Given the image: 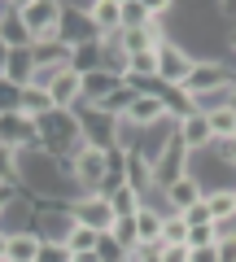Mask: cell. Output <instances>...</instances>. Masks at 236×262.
Here are the masks:
<instances>
[{
    "label": "cell",
    "mask_w": 236,
    "mask_h": 262,
    "mask_svg": "<svg viewBox=\"0 0 236 262\" xmlns=\"http://www.w3.org/2000/svg\"><path fill=\"white\" fill-rule=\"evenodd\" d=\"M66 179H70V166L61 158H53V153H44V149H22L18 153V188L27 184L35 196L57 201V196H66Z\"/></svg>",
    "instance_id": "obj_1"
},
{
    "label": "cell",
    "mask_w": 236,
    "mask_h": 262,
    "mask_svg": "<svg viewBox=\"0 0 236 262\" xmlns=\"http://www.w3.org/2000/svg\"><path fill=\"white\" fill-rule=\"evenodd\" d=\"M39 127V149L53 153V158L70 162L79 149H83V122H79V110H53L44 118H35Z\"/></svg>",
    "instance_id": "obj_2"
},
{
    "label": "cell",
    "mask_w": 236,
    "mask_h": 262,
    "mask_svg": "<svg viewBox=\"0 0 236 262\" xmlns=\"http://www.w3.org/2000/svg\"><path fill=\"white\" fill-rule=\"evenodd\" d=\"M66 166H70V184H75V192H101L105 175H110V153L83 144Z\"/></svg>",
    "instance_id": "obj_3"
},
{
    "label": "cell",
    "mask_w": 236,
    "mask_h": 262,
    "mask_svg": "<svg viewBox=\"0 0 236 262\" xmlns=\"http://www.w3.org/2000/svg\"><path fill=\"white\" fill-rule=\"evenodd\" d=\"M61 13H66V5H57V0H22V22L35 44L61 39Z\"/></svg>",
    "instance_id": "obj_4"
},
{
    "label": "cell",
    "mask_w": 236,
    "mask_h": 262,
    "mask_svg": "<svg viewBox=\"0 0 236 262\" xmlns=\"http://www.w3.org/2000/svg\"><path fill=\"white\" fill-rule=\"evenodd\" d=\"M236 83V70L227 61H192V70H188V79H184V101H192V96H206V92H219V88H232Z\"/></svg>",
    "instance_id": "obj_5"
},
{
    "label": "cell",
    "mask_w": 236,
    "mask_h": 262,
    "mask_svg": "<svg viewBox=\"0 0 236 262\" xmlns=\"http://www.w3.org/2000/svg\"><path fill=\"white\" fill-rule=\"evenodd\" d=\"M192 61H197V57H192L184 44L166 39V44L158 48V88H162V92H166V88H170V92H180L184 79H188V70H192Z\"/></svg>",
    "instance_id": "obj_6"
},
{
    "label": "cell",
    "mask_w": 236,
    "mask_h": 262,
    "mask_svg": "<svg viewBox=\"0 0 236 262\" xmlns=\"http://www.w3.org/2000/svg\"><path fill=\"white\" fill-rule=\"evenodd\" d=\"M66 210H70V219L75 223H83V227H96V232H114V210H110V196H101V192H75L66 201Z\"/></svg>",
    "instance_id": "obj_7"
},
{
    "label": "cell",
    "mask_w": 236,
    "mask_h": 262,
    "mask_svg": "<svg viewBox=\"0 0 236 262\" xmlns=\"http://www.w3.org/2000/svg\"><path fill=\"white\" fill-rule=\"evenodd\" d=\"M79 122H83V144L92 149H118V131H123V118H110L96 105H79Z\"/></svg>",
    "instance_id": "obj_8"
},
{
    "label": "cell",
    "mask_w": 236,
    "mask_h": 262,
    "mask_svg": "<svg viewBox=\"0 0 236 262\" xmlns=\"http://www.w3.org/2000/svg\"><path fill=\"white\" fill-rule=\"evenodd\" d=\"M188 175H192V153L184 149L180 140H170L166 149H162V158L153 162V192L180 184V179H188Z\"/></svg>",
    "instance_id": "obj_9"
},
{
    "label": "cell",
    "mask_w": 236,
    "mask_h": 262,
    "mask_svg": "<svg viewBox=\"0 0 236 262\" xmlns=\"http://www.w3.org/2000/svg\"><path fill=\"white\" fill-rule=\"evenodd\" d=\"M149 201H158L166 214H184V210H192L197 201H206V188L197 184V175H188V179H180V184H170V188H162V192H153Z\"/></svg>",
    "instance_id": "obj_10"
},
{
    "label": "cell",
    "mask_w": 236,
    "mask_h": 262,
    "mask_svg": "<svg viewBox=\"0 0 236 262\" xmlns=\"http://www.w3.org/2000/svg\"><path fill=\"white\" fill-rule=\"evenodd\" d=\"M88 22H92L96 39H114L123 35V0H92V5H83Z\"/></svg>",
    "instance_id": "obj_11"
},
{
    "label": "cell",
    "mask_w": 236,
    "mask_h": 262,
    "mask_svg": "<svg viewBox=\"0 0 236 262\" xmlns=\"http://www.w3.org/2000/svg\"><path fill=\"white\" fill-rule=\"evenodd\" d=\"M175 140L184 144V149L197 158V153H210L214 149V136H210V122L201 118V114H184L180 122H175Z\"/></svg>",
    "instance_id": "obj_12"
},
{
    "label": "cell",
    "mask_w": 236,
    "mask_h": 262,
    "mask_svg": "<svg viewBox=\"0 0 236 262\" xmlns=\"http://www.w3.org/2000/svg\"><path fill=\"white\" fill-rule=\"evenodd\" d=\"M132 223H136V245L158 249L162 245V227H166V210H162L158 201H144V210L132 219Z\"/></svg>",
    "instance_id": "obj_13"
},
{
    "label": "cell",
    "mask_w": 236,
    "mask_h": 262,
    "mask_svg": "<svg viewBox=\"0 0 236 262\" xmlns=\"http://www.w3.org/2000/svg\"><path fill=\"white\" fill-rule=\"evenodd\" d=\"M123 179H127V188H136V192L153 196V162L144 158V153L123 149Z\"/></svg>",
    "instance_id": "obj_14"
},
{
    "label": "cell",
    "mask_w": 236,
    "mask_h": 262,
    "mask_svg": "<svg viewBox=\"0 0 236 262\" xmlns=\"http://www.w3.org/2000/svg\"><path fill=\"white\" fill-rule=\"evenodd\" d=\"M39 245H44V236H39L35 227H13L9 245H5V262H35Z\"/></svg>",
    "instance_id": "obj_15"
},
{
    "label": "cell",
    "mask_w": 236,
    "mask_h": 262,
    "mask_svg": "<svg viewBox=\"0 0 236 262\" xmlns=\"http://www.w3.org/2000/svg\"><path fill=\"white\" fill-rule=\"evenodd\" d=\"M48 96H53L57 110H79V105H83V75L66 70V75L57 79L53 88H48Z\"/></svg>",
    "instance_id": "obj_16"
},
{
    "label": "cell",
    "mask_w": 236,
    "mask_h": 262,
    "mask_svg": "<svg viewBox=\"0 0 236 262\" xmlns=\"http://www.w3.org/2000/svg\"><path fill=\"white\" fill-rule=\"evenodd\" d=\"M0 39H5V48H35L27 22H22V5H9V13L0 18Z\"/></svg>",
    "instance_id": "obj_17"
},
{
    "label": "cell",
    "mask_w": 236,
    "mask_h": 262,
    "mask_svg": "<svg viewBox=\"0 0 236 262\" xmlns=\"http://www.w3.org/2000/svg\"><path fill=\"white\" fill-rule=\"evenodd\" d=\"M118 88H123V79L101 66V70H92V75H83V105H101L105 96L118 92Z\"/></svg>",
    "instance_id": "obj_18"
},
{
    "label": "cell",
    "mask_w": 236,
    "mask_h": 262,
    "mask_svg": "<svg viewBox=\"0 0 236 262\" xmlns=\"http://www.w3.org/2000/svg\"><path fill=\"white\" fill-rule=\"evenodd\" d=\"M70 53H75V48H70L66 39H48V44H35V48H31L35 70H66V66H70Z\"/></svg>",
    "instance_id": "obj_19"
},
{
    "label": "cell",
    "mask_w": 236,
    "mask_h": 262,
    "mask_svg": "<svg viewBox=\"0 0 236 262\" xmlns=\"http://www.w3.org/2000/svg\"><path fill=\"white\" fill-rule=\"evenodd\" d=\"M206 210L219 227H232L236 223V188H214L206 192Z\"/></svg>",
    "instance_id": "obj_20"
},
{
    "label": "cell",
    "mask_w": 236,
    "mask_h": 262,
    "mask_svg": "<svg viewBox=\"0 0 236 262\" xmlns=\"http://www.w3.org/2000/svg\"><path fill=\"white\" fill-rule=\"evenodd\" d=\"M31 75H35V57H31V48H9V61H5V75L9 83L18 88H31Z\"/></svg>",
    "instance_id": "obj_21"
},
{
    "label": "cell",
    "mask_w": 236,
    "mask_h": 262,
    "mask_svg": "<svg viewBox=\"0 0 236 262\" xmlns=\"http://www.w3.org/2000/svg\"><path fill=\"white\" fill-rule=\"evenodd\" d=\"M144 201H149V196L136 192V188H127V184L110 192V210H114V219H136V214L144 210Z\"/></svg>",
    "instance_id": "obj_22"
},
{
    "label": "cell",
    "mask_w": 236,
    "mask_h": 262,
    "mask_svg": "<svg viewBox=\"0 0 236 262\" xmlns=\"http://www.w3.org/2000/svg\"><path fill=\"white\" fill-rule=\"evenodd\" d=\"M136 96H140V88L123 83L118 92H110V96H105V101L96 105V110H101V114H110V118H127V110H132V101H136Z\"/></svg>",
    "instance_id": "obj_23"
},
{
    "label": "cell",
    "mask_w": 236,
    "mask_h": 262,
    "mask_svg": "<svg viewBox=\"0 0 236 262\" xmlns=\"http://www.w3.org/2000/svg\"><path fill=\"white\" fill-rule=\"evenodd\" d=\"M153 27V5L149 0H123V31Z\"/></svg>",
    "instance_id": "obj_24"
},
{
    "label": "cell",
    "mask_w": 236,
    "mask_h": 262,
    "mask_svg": "<svg viewBox=\"0 0 236 262\" xmlns=\"http://www.w3.org/2000/svg\"><path fill=\"white\" fill-rule=\"evenodd\" d=\"M53 96L44 92V88H22V114L27 118H44V114H53Z\"/></svg>",
    "instance_id": "obj_25"
},
{
    "label": "cell",
    "mask_w": 236,
    "mask_h": 262,
    "mask_svg": "<svg viewBox=\"0 0 236 262\" xmlns=\"http://www.w3.org/2000/svg\"><path fill=\"white\" fill-rule=\"evenodd\" d=\"M210 122V136H214V144H227L236 136V110H219V114H206Z\"/></svg>",
    "instance_id": "obj_26"
},
{
    "label": "cell",
    "mask_w": 236,
    "mask_h": 262,
    "mask_svg": "<svg viewBox=\"0 0 236 262\" xmlns=\"http://www.w3.org/2000/svg\"><path fill=\"white\" fill-rule=\"evenodd\" d=\"M96 241H101V232H96V227H83V223H75V227L66 232V249H70V253H92Z\"/></svg>",
    "instance_id": "obj_27"
},
{
    "label": "cell",
    "mask_w": 236,
    "mask_h": 262,
    "mask_svg": "<svg viewBox=\"0 0 236 262\" xmlns=\"http://www.w3.org/2000/svg\"><path fill=\"white\" fill-rule=\"evenodd\" d=\"M127 253H132V249H123L114 232H101V241H96V258H101V262H127Z\"/></svg>",
    "instance_id": "obj_28"
},
{
    "label": "cell",
    "mask_w": 236,
    "mask_h": 262,
    "mask_svg": "<svg viewBox=\"0 0 236 262\" xmlns=\"http://www.w3.org/2000/svg\"><path fill=\"white\" fill-rule=\"evenodd\" d=\"M162 245H188V219H184V214H166Z\"/></svg>",
    "instance_id": "obj_29"
},
{
    "label": "cell",
    "mask_w": 236,
    "mask_h": 262,
    "mask_svg": "<svg viewBox=\"0 0 236 262\" xmlns=\"http://www.w3.org/2000/svg\"><path fill=\"white\" fill-rule=\"evenodd\" d=\"M219 232H223L219 223H197V227H188V249H206V245H219Z\"/></svg>",
    "instance_id": "obj_30"
},
{
    "label": "cell",
    "mask_w": 236,
    "mask_h": 262,
    "mask_svg": "<svg viewBox=\"0 0 236 262\" xmlns=\"http://www.w3.org/2000/svg\"><path fill=\"white\" fill-rule=\"evenodd\" d=\"M0 114H22V88L0 79Z\"/></svg>",
    "instance_id": "obj_31"
},
{
    "label": "cell",
    "mask_w": 236,
    "mask_h": 262,
    "mask_svg": "<svg viewBox=\"0 0 236 262\" xmlns=\"http://www.w3.org/2000/svg\"><path fill=\"white\" fill-rule=\"evenodd\" d=\"M35 262H75V253L66 249V241H44L39 245V258Z\"/></svg>",
    "instance_id": "obj_32"
},
{
    "label": "cell",
    "mask_w": 236,
    "mask_h": 262,
    "mask_svg": "<svg viewBox=\"0 0 236 262\" xmlns=\"http://www.w3.org/2000/svg\"><path fill=\"white\" fill-rule=\"evenodd\" d=\"M219 262H236V223L232 227H223V232H219Z\"/></svg>",
    "instance_id": "obj_33"
},
{
    "label": "cell",
    "mask_w": 236,
    "mask_h": 262,
    "mask_svg": "<svg viewBox=\"0 0 236 262\" xmlns=\"http://www.w3.org/2000/svg\"><path fill=\"white\" fill-rule=\"evenodd\" d=\"M114 236H118L123 249H136V223L132 219H118V223H114Z\"/></svg>",
    "instance_id": "obj_34"
},
{
    "label": "cell",
    "mask_w": 236,
    "mask_h": 262,
    "mask_svg": "<svg viewBox=\"0 0 236 262\" xmlns=\"http://www.w3.org/2000/svg\"><path fill=\"white\" fill-rule=\"evenodd\" d=\"M158 253H162V262H188V245H158Z\"/></svg>",
    "instance_id": "obj_35"
},
{
    "label": "cell",
    "mask_w": 236,
    "mask_h": 262,
    "mask_svg": "<svg viewBox=\"0 0 236 262\" xmlns=\"http://www.w3.org/2000/svg\"><path fill=\"white\" fill-rule=\"evenodd\" d=\"M184 219H188V227H197V223H214V219H210V210H206V201H197L192 210H184Z\"/></svg>",
    "instance_id": "obj_36"
},
{
    "label": "cell",
    "mask_w": 236,
    "mask_h": 262,
    "mask_svg": "<svg viewBox=\"0 0 236 262\" xmlns=\"http://www.w3.org/2000/svg\"><path fill=\"white\" fill-rule=\"evenodd\" d=\"M18 192H22V188H13V184H0V223H5V210H9L13 201H18Z\"/></svg>",
    "instance_id": "obj_37"
},
{
    "label": "cell",
    "mask_w": 236,
    "mask_h": 262,
    "mask_svg": "<svg viewBox=\"0 0 236 262\" xmlns=\"http://www.w3.org/2000/svg\"><path fill=\"white\" fill-rule=\"evenodd\" d=\"M214 153H219V158H223L227 166L236 170V136H232V140H227V144H214Z\"/></svg>",
    "instance_id": "obj_38"
},
{
    "label": "cell",
    "mask_w": 236,
    "mask_h": 262,
    "mask_svg": "<svg viewBox=\"0 0 236 262\" xmlns=\"http://www.w3.org/2000/svg\"><path fill=\"white\" fill-rule=\"evenodd\" d=\"M188 262H219V249H214V245H206V249H192Z\"/></svg>",
    "instance_id": "obj_39"
},
{
    "label": "cell",
    "mask_w": 236,
    "mask_h": 262,
    "mask_svg": "<svg viewBox=\"0 0 236 262\" xmlns=\"http://www.w3.org/2000/svg\"><path fill=\"white\" fill-rule=\"evenodd\" d=\"M5 61H9V48H5V39H0V75H5Z\"/></svg>",
    "instance_id": "obj_40"
},
{
    "label": "cell",
    "mask_w": 236,
    "mask_h": 262,
    "mask_svg": "<svg viewBox=\"0 0 236 262\" xmlns=\"http://www.w3.org/2000/svg\"><path fill=\"white\" fill-rule=\"evenodd\" d=\"M5 245H9V232H0V262H5Z\"/></svg>",
    "instance_id": "obj_41"
},
{
    "label": "cell",
    "mask_w": 236,
    "mask_h": 262,
    "mask_svg": "<svg viewBox=\"0 0 236 262\" xmlns=\"http://www.w3.org/2000/svg\"><path fill=\"white\" fill-rule=\"evenodd\" d=\"M227 48H232V53H236V31H232V35H227Z\"/></svg>",
    "instance_id": "obj_42"
}]
</instances>
